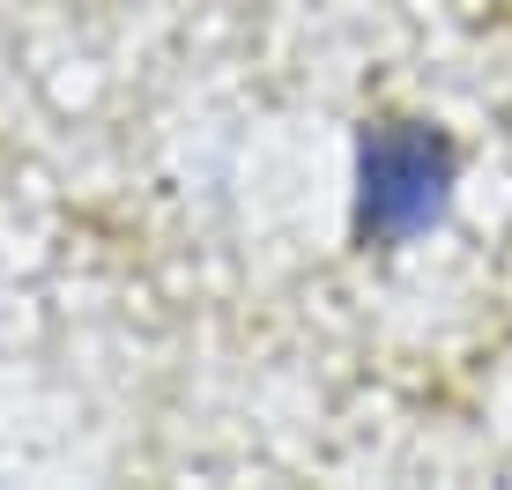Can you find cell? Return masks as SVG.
<instances>
[{"instance_id": "1", "label": "cell", "mask_w": 512, "mask_h": 490, "mask_svg": "<svg viewBox=\"0 0 512 490\" xmlns=\"http://www.w3.org/2000/svg\"><path fill=\"white\" fill-rule=\"evenodd\" d=\"M453 194H461V149L446 127H431V119L364 127L357 171H349V223L372 253H401V245L431 238Z\"/></svg>"}]
</instances>
